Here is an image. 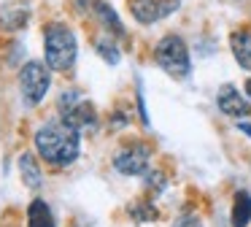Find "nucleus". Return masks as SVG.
Here are the masks:
<instances>
[{
	"label": "nucleus",
	"mask_w": 251,
	"mask_h": 227,
	"mask_svg": "<svg viewBox=\"0 0 251 227\" xmlns=\"http://www.w3.org/2000/svg\"><path fill=\"white\" fill-rule=\"evenodd\" d=\"M92 14L98 16V22L103 25V30L108 32V35L119 38V41H127V30H125V25H122L119 14L114 11V5L103 3V0H95V3H92Z\"/></svg>",
	"instance_id": "nucleus-9"
},
{
	"label": "nucleus",
	"mask_w": 251,
	"mask_h": 227,
	"mask_svg": "<svg viewBox=\"0 0 251 227\" xmlns=\"http://www.w3.org/2000/svg\"><path fill=\"white\" fill-rule=\"evenodd\" d=\"M51 73H54V70L46 65V59L44 62H41V59H30V62L22 65V70H19V89H22V97L30 108L41 106L44 97L49 95Z\"/></svg>",
	"instance_id": "nucleus-5"
},
{
	"label": "nucleus",
	"mask_w": 251,
	"mask_h": 227,
	"mask_svg": "<svg viewBox=\"0 0 251 227\" xmlns=\"http://www.w3.org/2000/svg\"><path fill=\"white\" fill-rule=\"evenodd\" d=\"M35 154L51 168H71L81 154V133L62 116L44 122L33 135Z\"/></svg>",
	"instance_id": "nucleus-1"
},
{
	"label": "nucleus",
	"mask_w": 251,
	"mask_h": 227,
	"mask_svg": "<svg viewBox=\"0 0 251 227\" xmlns=\"http://www.w3.org/2000/svg\"><path fill=\"white\" fill-rule=\"evenodd\" d=\"M27 227H57L54 214H51L49 203L44 198H35L27 205Z\"/></svg>",
	"instance_id": "nucleus-12"
},
{
	"label": "nucleus",
	"mask_w": 251,
	"mask_h": 227,
	"mask_svg": "<svg viewBox=\"0 0 251 227\" xmlns=\"http://www.w3.org/2000/svg\"><path fill=\"white\" fill-rule=\"evenodd\" d=\"M95 52L100 54V59L103 62H108V65H119V59H122V49L116 46V38L114 35H100L98 41H95Z\"/></svg>",
	"instance_id": "nucleus-14"
},
{
	"label": "nucleus",
	"mask_w": 251,
	"mask_h": 227,
	"mask_svg": "<svg viewBox=\"0 0 251 227\" xmlns=\"http://www.w3.org/2000/svg\"><path fill=\"white\" fill-rule=\"evenodd\" d=\"M8 14H11V19H8V16H0V25L6 27V30H19V27H25L27 25V19H30V11L27 8H14V11H8Z\"/></svg>",
	"instance_id": "nucleus-15"
},
{
	"label": "nucleus",
	"mask_w": 251,
	"mask_h": 227,
	"mask_svg": "<svg viewBox=\"0 0 251 227\" xmlns=\"http://www.w3.org/2000/svg\"><path fill=\"white\" fill-rule=\"evenodd\" d=\"M130 216L138 225L141 222H151V219H157V208L151 203H135V205H130Z\"/></svg>",
	"instance_id": "nucleus-16"
},
{
	"label": "nucleus",
	"mask_w": 251,
	"mask_h": 227,
	"mask_svg": "<svg viewBox=\"0 0 251 227\" xmlns=\"http://www.w3.org/2000/svg\"><path fill=\"white\" fill-rule=\"evenodd\" d=\"M57 111H60V116L65 119L68 124H73L78 133L95 130L100 124L98 111H95V106L87 100V95H84L81 89H62L60 97H57Z\"/></svg>",
	"instance_id": "nucleus-4"
},
{
	"label": "nucleus",
	"mask_w": 251,
	"mask_h": 227,
	"mask_svg": "<svg viewBox=\"0 0 251 227\" xmlns=\"http://www.w3.org/2000/svg\"><path fill=\"white\" fill-rule=\"evenodd\" d=\"M243 92L251 97V79H246V84H243Z\"/></svg>",
	"instance_id": "nucleus-20"
},
{
	"label": "nucleus",
	"mask_w": 251,
	"mask_h": 227,
	"mask_svg": "<svg viewBox=\"0 0 251 227\" xmlns=\"http://www.w3.org/2000/svg\"><path fill=\"white\" fill-rule=\"evenodd\" d=\"M78 41L65 22H49L44 27V59L54 73H68L76 65Z\"/></svg>",
	"instance_id": "nucleus-2"
},
{
	"label": "nucleus",
	"mask_w": 251,
	"mask_h": 227,
	"mask_svg": "<svg viewBox=\"0 0 251 227\" xmlns=\"http://www.w3.org/2000/svg\"><path fill=\"white\" fill-rule=\"evenodd\" d=\"M165 184H168V176H165L162 170H149L146 173V189L151 195H159L165 189Z\"/></svg>",
	"instance_id": "nucleus-17"
},
{
	"label": "nucleus",
	"mask_w": 251,
	"mask_h": 227,
	"mask_svg": "<svg viewBox=\"0 0 251 227\" xmlns=\"http://www.w3.org/2000/svg\"><path fill=\"white\" fill-rule=\"evenodd\" d=\"M229 49H232L235 62L243 70H251V30H232L229 32Z\"/></svg>",
	"instance_id": "nucleus-11"
},
{
	"label": "nucleus",
	"mask_w": 251,
	"mask_h": 227,
	"mask_svg": "<svg viewBox=\"0 0 251 227\" xmlns=\"http://www.w3.org/2000/svg\"><path fill=\"white\" fill-rule=\"evenodd\" d=\"M114 168L122 176H146L149 168H151V149L141 141L125 143L114 154Z\"/></svg>",
	"instance_id": "nucleus-6"
},
{
	"label": "nucleus",
	"mask_w": 251,
	"mask_h": 227,
	"mask_svg": "<svg viewBox=\"0 0 251 227\" xmlns=\"http://www.w3.org/2000/svg\"><path fill=\"white\" fill-rule=\"evenodd\" d=\"M38 160H41V157L25 151V154H19V162H17L19 178H22V184H25V187H30V189H38L41 184H44V170H41V162Z\"/></svg>",
	"instance_id": "nucleus-10"
},
{
	"label": "nucleus",
	"mask_w": 251,
	"mask_h": 227,
	"mask_svg": "<svg viewBox=\"0 0 251 227\" xmlns=\"http://www.w3.org/2000/svg\"><path fill=\"white\" fill-rule=\"evenodd\" d=\"M216 106L222 114L232 119H240V116H251V103H249V95L240 92L235 84H222L216 92Z\"/></svg>",
	"instance_id": "nucleus-8"
},
{
	"label": "nucleus",
	"mask_w": 251,
	"mask_h": 227,
	"mask_svg": "<svg viewBox=\"0 0 251 227\" xmlns=\"http://www.w3.org/2000/svg\"><path fill=\"white\" fill-rule=\"evenodd\" d=\"M154 62L176 81H184L189 79L192 73V57H189V46L181 35L176 32H168L157 41L154 46Z\"/></svg>",
	"instance_id": "nucleus-3"
},
{
	"label": "nucleus",
	"mask_w": 251,
	"mask_h": 227,
	"mask_svg": "<svg viewBox=\"0 0 251 227\" xmlns=\"http://www.w3.org/2000/svg\"><path fill=\"white\" fill-rule=\"evenodd\" d=\"M238 130H240L243 135H249V138H251V122H238Z\"/></svg>",
	"instance_id": "nucleus-19"
},
{
	"label": "nucleus",
	"mask_w": 251,
	"mask_h": 227,
	"mask_svg": "<svg viewBox=\"0 0 251 227\" xmlns=\"http://www.w3.org/2000/svg\"><path fill=\"white\" fill-rule=\"evenodd\" d=\"M173 227H202V222L197 219V216H192V214H186V216H181L178 222H176Z\"/></svg>",
	"instance_id": "nucleus-18"
},
{
	"label": "nucleus",
	"mask_w": 251,
	"mask_h": 227,
	"mask_svg": "<svg viewBox=\"0 0 251 227\" xmlns=\"http://www.w3.org/2000/svg\"><path fill=\"white\" fill-rule=\"evenodd\" d=\"M181 5V0H132L130 14L138 25H157V22L168 19L170 14H176Z\"/></svg>",
	"instance_id": "nucleus-7"
},
{
	"label": "nucleus",
	"mask_w": 251,
	"mask_h": 227,
	"mask_svg": "<svg viewBox=\"0 0 251 227\" xmlns=\"http://www.w3.org/2000/svg\"><path fill=\"white\" fill-rule=\"evenodd\" d=\"M232 227H249L251 225V195L246 189H238L232 198Z\"/></svg>",
	"instance_id": "nucleus-13"
}]
</instances>
